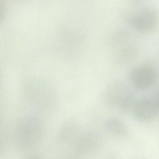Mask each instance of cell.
Masks as SVG:
<instances>
[{
	"mask_svg": "<svg viewBox=\"0 0 159 159\" xmlns=\"http://www.w3.org/2000/svg\"><path fill=\"white\" fill-rule=\"evenodd\" d=\"M159 72L154 61H148L136 67L130 74L133 85L139 89H146L152 87L157 82Z\"/></svg>",
	"mask_w": 159,
	"mask_h": 159,
	"instance_id": "6da1fadb",
	"label": "cell"
},
{
	"mask_svg": "<svg viewBox=\"0 0 159 159\" xmlns=\"http://www.w3.org/2000/svg\"><path fill=\"white\" fill-rule=\"evenodd\" d=\"M159 15L154 9L143 10L133 16L130 22L132 26L142 34L150 33L156 29L159 22Z\"/></svg>",
	"mask_w": 159,
	"mask_h": 159,
	"instance_id": "7a4b0ae2",
	"label": "cell"
},
{
	"mask_svg": "<svg viewBox=\"0 0 159 159\" xmlns=\"http://www.w3.org/2000/svg\"><path fill=\"white\" fill-rule=\"evenodd\" d=\"M159 113L158 109L154 100L143 99L137 101L133 107L134 116L143 122L154 120Z\"/></svg>",
	"mask_w": 159,
	"mask_h": 159,
	"instance_id": "3957f363",
	"label": "cell"
},
{
	"mask_svg": "<svg viewBox=\"0 0 159 159\" xmlns=\"http://www.w3.org/2000/svg\"><path fill=\"white\" fill-rule=\"evenodd\" d=\"M26 94L30 99H32L35 103L41 102V105L44 104L45 102L54 98V95L50 89L47 85L39 81H34L29 82L26 85ZM47 104L46 102H45Z\"/></svg>",
	"mask_w": 159,
	"mask_h": 159,
	"instance_id": "277c9868",
	"label": "cell"
},
{
	"mask_svg": "<svg viewBox=\"0 0 159 159\" xmlns=\"http://www.w3.org/2000/svg\"><path fill=\"white\" fill-rule=\"evenodd\" d=\"M105 98L108 102L114 104L121 108H127L131 103L132 97L128 93L116 92L114 85L106 89L105 93Z\"/></svg>",
	"mask_w": 159,
	"mask_h": 159,
	"instance_id": "5b68a950",
	"label": "cell"
},
{
	"mask_svg": "<svg viewBox=\"0 0 159 159\" xmlns=\"http://www.w3.org/2000/svg\"><path fill=\"white\" fill-rule=\"evenodd\" d=\"M105 127L109 133L118 137H124L128 134L125 123L119 119H109L105 123Z\"/></svg>",
	"mask_w": 159,
	"mask_h": 159,
	"instance_id": "8992f818",
	"label": "cell"
},
{
	"mask_svg": "<svg viewBox=\"0 0 159 159\" xmlns=\"http://www.w3.org/2000/svg\"><path fill=\"white\" fill-rule=\"evenodd\" d=\"M154 101L156 103L157 107L159 112V90L157 92V94H156V98H155V100H154Z\"/></svg>",
	"mask_w": 159,
	"mask_h": 159,
	"instance_id": "52a82bcc",
	"label": "cell"
}]
</instances>
